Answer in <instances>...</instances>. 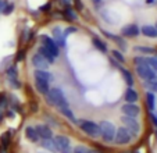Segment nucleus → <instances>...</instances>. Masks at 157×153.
<instances>
[{"label":"nucleus","mask_w":157,"mask_h":153,"mask_svg":"<svg viewBox=\"0 0 157 153\" xmlns=\"http://www.w3.org/2000/svg\"><path fill=\"white\" fill-rule=\"evenodd\" d=\"M33 76H35V80H42V81H46V82H52L53 81V75L48 70H35L33 71Z\"/></svg>","instance_id":"2eb2a0df"},{"label":"nucleus","mask_w":157,"mask_h":153,"mask_svg":"<svg viewBox=\"0 0 157 153\" xmlns=\"http://www.w3.org/2000/svg\"><path fill=\"white\" fill-rule=\"evenodd\" d=\"M35 128H36V131H38V135L40 139L53 138V131H52V128L49 125H46V124H39V125H36Z\"/></svg>","instance_id":"9d476101"},{"label":"nucleus","mask_w":157,"mask_h":153,"mask_svg":"<svg viewBox=\"0 0 157 153\" xmlns=\"http://www.w3.org/2000/svg\"><path fill=\"white\" fill-rule=\"evenodd\" d=\"M63 15H64V20H67V21H75L78 18L77 11H75L71 6L64 7V10H63Z\"/></svg>","instance_id":"aec40b11"},{"label":"nucleus","mask_w":157,"mask_h":153,"mask_svg":"<svg viewBox=\"0 0 157 153\" xmlns=\"http://www.w3.org/2000/svg\"><path fill=\"white\" fill-rule=\"evenodd\" d=\"M22 56H25V50H18V56H17V59H15V61L17 63H20L21 60H22Z\"/></svg>","instance_id":"58836bf2"},{"label":"nucleus","mask_w":157,"mask_h":153,"mask_svg":"<svg viewBox=\"0 0 157 153\" xmlns=\"http://www.w3.org/2000/svg\"><path fill=\"white\" fill-rule=\"evenodd\" d=\"M146 64H147L153 71H157V56L146 57Z\"/></svg>","instance_id":"cd10ccee"},{"label":"nucleus","mask_w":157,"mask_h":153,"mask_svg":"<svg viewBox=\"0 0 157 153\" xmlns=\"http://www.w3.org/2000/svg\"><path fill=\"white\" fill-rule=\"evenodd\" d=\"M38 53L40 54L42 57H44V59L48 60L49 64H54V60H56V57H54L53 54H52L50 52H49V50L46 49L44 46H40V47H39V49H38Z\"/></svg>","instance_id":"412c9836"},{"label":"nucleus","mask_w":157,"mask_h":153,"mask_svg":"<svg viewBox=\"0 0 157 153\" xmlns=\"http://www.w3.org/2000/svg\"><path fill=\"white\" fill-rule=\"evenodd\" d=\"M72 153H92V150L89 149V147L83 146V145H78L72 149Z\"/></svg>","instance_id":"c756f323"},{"label":"nucleus","mask_w":157,"mask_h":153,"mask_svg":"<svg viewBox=\"0 0 157 153\" xmlns=\"http://www.w3.org/2000/svg\"><path fill=\"white\" fill-rule=\"evenodd\" d=\"M140 33V28L138 27L136 24H129V25H125L121 29V35L125 38H135Z\"/></svg>","instance_id":"1a4fd4ad"},{"label":"nucleus","mask_w":157,"mask_h":153,"mask_svg":"<svg viewBox=\"0 0 157 153\" xmlns=\"http://www.w3.org/2000/svg\"><path fill=\"white\" fill-rule=\"evenodd\" d=\"M44 97L48 99V102L50 104L59 107V110L63 109V107H70V103H68V100H67V97H65L64 92L60 88H57V86L56 88H50L49 93L44 95Z\"/></svg>","instance_id":"f257e3e1"},{"label":"nucleus","mask_w":157,"mask_h":153,"mask_svg":"<svg viewBox=\"0 0 157 153\" xmlns=\"http://www.w3.org/2000/svg\"><path fill=\"white\" fill-rule=\"evenodd\" d=\"M101 32L104 33V35L107 36V38H110V39H113L114 42H118V41H121V36H118V35H114V33H110V32H107V31H101Z\"/></svg>","instance_id":"f704fd0d"},{"label":"nucleus","mask_w":157,"mask_h":153,"mask_svg":"<svg viewBox=\"0 0 157 153\" xmlns=\"http://www.w3.org/2000/svg\"><path fill=\"white\" fill-rule=\"evenodd\" d=\"M99 130H100V136L104 142L110 143V142H114V138H116V131L117 128L114 127L113 123H110V121H100L99 123Z\"/></svg>","instance_id":"f03ea898"},{"label":"nucleus","mask_w":157,"mask_h":153,"mask_svg":"<svg viewBox=\"0 0 157 153\" xmlns=\"http://www.w3.org/2000/svg\"><path fill=\"white\" fill-rule=\"evenodd\" d=\"M32 64L36 70H48V67L50 65L48 63V60L44 59V57H42L39 53H35L32 56Z\"/></svg>","instance_id":"f8f14e48"},{"label":"nucleus","mask_w":157,"mask_h":153,"mask_svg":"<svg viewBox=\"0 0 157 153\" xmlns=\"http://www.w3.org/2000/svg\"><path fill=\"white\" fill-rule=\"evenodd\" d=\"M3 118H4V116H3V113L0 112V124H2V121H3Z\"/></svg>","instance_id":"c03bdc74"},{"label":"nucleus","mask_w":157,"mask_h":153,"mask_svg":"<svg viewBox=\"0 0 157 153\" xmlns=\"http://www.w3.org/2000/svg\"><path fill=\"white\" fill-rule=\"evenodd\" d=\"M39 153H48V152H39Z\"/></svg>","instance_id":"09e8293b"},{"label":"nucleus","mask_w":157,"mask_h":153,"mask_svg":"<svg viewBox=\"0 0 157 153\" xmlns=\"http://www.w3.org/2000/svg\"><path fill=\"white\" fill-rule=\"evenodd\" d=\"M39 39H40V42H42V46L46 47V49H48L54 57H59L60 56V47L57 46V43L50 38V36L40 35V38H39Z\"/></svg>","instance_id":"423d86ee"},{"label":"nucleus","mask_w":157,"mask_h":153,"mask_svg":"<svg viewBox=\"0 0 157 153\" xmlns=\"http://www.w3.org/2000/svg\"><path fill=\"white\" fill-rule=\"evenodd\" d=\"M60 112L63 113V116L64 117H67L70 121H72V123H77V120H75V116H74V113L71 112V109L70 107H63V109H60Z\"/></svg>","instance_id":"393cba45"},{"label":"nucleus","mask_w":157,"mask_h":153,"mask_svg":"<svg viewBox=\"0 0 157 153\" xmlns=\"http://www.w3.org/2000/svg\"><path fill=\"white\" fill-rule=\"evenodd\" d=\"M7 104H9V100H7V96L4 93L0 95V109H6Z\"/></svg>","instance_id":"72a5a7b5"},{"label":"nucleus","mask_w":157,"mask_h":153,"mask_svg":"<svg viewBox=\"0 0 157 153\" xmlns=\"http://www.w3.org/2000/svg\"><path fill=\"white\" fill-rule=\"evenodd\" d=\"M7 78H9V80L17 78V67H15V65H10L9 67V70H7Z\"/></svg>","instance_id":"7c9ffc66"},{"label":"nucleus","mask_w":157,"mask_h":153,"mask_svg":"<svg viewBox=\"0 0 157 153\" xmlns=\"http://www.w3.org/2000/svg\"><path fill=\"white\" fill-rule=\"evenodd\" d=\"M60 2H61V4L64 7H70L71 6V3H72V0H60Z\"/></svg>","instance_id":"a19ab883"},{"label":"nucleus","mask_w":157,"mask_h":153,"mask_svg":"<svg viewBox=\"0 0 157 153\" xmlns=\"http://www.w3.org/2000/svg\"><path fill=\"white\" fill-rule=\"evenodd\" d=\"M77 124L79 125V128L82 130V132H85L86 135L96 138L100 135V130H99V124L93 123L90 120H79L77 121Z\"/></svg>","instance_id":"7ed1b4c3"},{"label":"nucleus","mask_w":157,"mask_h":153,"mask_svg":"<svg viewBox=\"0 0 157 153\" xmlns=\"http://www.w3.org/2000/svg\"><path fill=\"white\" fill-rule=\"evenodd\" d=\"M0 141H2V146H3V149H7V146L10 145V141H11V135H10V132H4L3 135H2V138H0Z\"/></svg>","instance_id":"bb28decb"},{"label":"nucleus","mask_w":157,"mask_h":153,"mask_svg":"<svg viewBox=\"0 0 157 153\" xmlns=\"http://www.w3.org/2000/svg\"><path fill=\"white\" fill-rule=\"evenodd\" d=\"M92 43H93V46H95L96 49L99 50V52H101V53H107V50H109V47H107L106 42L101 41L100 38H93Z\"/></svg>","instance_id":"4be33fe9"},{"label":"nucleus","mask_w":157,"mask_h":153,"mask_svg":"<svg viewBox=\"0 0 157 153\" xmlns=\"http://www.w3.org/2000/svg\"><path fill=\"white\" fill-rule=\"evenodd\" d=\"M156 29H157V24H156Z\"/></svg>","instance_id":"3c124183"},{"label":"nucleus","mask_w":157,"mask_h":153,"mask_svg":"<svg viewBox=\"0 0 157 153\" xmlns=\"http://www.w3.org/2000/svg\"><path fill=\"white\" fill-rule=\"evenodd\" d=\"M124 97H125V100H127V103H135V102L139 99V95H138V92L135 91V89L128 88L124 93Z\"/></svg>","instance_id":"a211bd4d"},{"label":"nucleus","mask_w":157,"mask_h":153,"mask_svg":"<svg viewBox=\"0 0 157 153\" xmlns=\"http://www.w3.org/2000/svg\"><path fill=\"white\" fill-rule=\"evenodd\" d=\"M2 153H7V150H6V149H3V150H2Z\"/></svg>","instance_id":"de8ad7c7"},{"label":"nucleus","mask_w":157,"mask_h":153,"mask_svg":"<svg viewBox=\"0 0 157 153\" xmlns=\"http://www.w3.org/2000/svg\"><path fill=\"white\" fill-rule=\"evenodd\" d=\"M121 112L124 113V116H129V117H136L140 113L139 106H136L135 103H125L122 104Z\"/></svg>","instance_id":"9b49d317"},{"label":"nucleus","mask_w":157,"mask_h":153,"mask_svg":"<svg viewBox=\"0 0 157 153\" xmlns=\"http://www.w3.org/2000/svg\"><path fill=\"white\" fill-rule=\"evenodd\" d=\"M93 3H96V4H99V3H101V2H103V0H92Z\"/></svg>","instance_id":"a18cd8bd"},{"label":"nucleus","mask_w":157,"mask_h":153,"mask_svg":"<svg viewBox=\"0 0 157 153\" xmlns=\"http://www.w3.org/2000/svg\"><path fill=\"white\" fill-rule=\"evenodd\" d=\"M133 50H135V52H139V53H142V54H153L154 52H156L153 47H149V46H136V47H133Z\"/></svg>","instance_id":"a878e982"},{"label":"nucleus","mask_w":157,"mask_h":153,"mask_svg":"<svg viewBox=\"0 0 157 153\" xmlns=\"http://www.w3.org/2000/svg\"><path fill=\"white\" fill-rule=\"evenodd\" d=\"M13 11H14V3H6V6H4V9H3V14L9 15V14H11Z\"/></svg>","instance_id":"473e14b6"},{"label":"nucleus","mask_w":157,"mask_h":153,"mask_svg":"<svg viewBox=\"0 0 157 153\" xmlns=\"http://www.w3.org/2000/svg\"><path fill=\"white\" fill-rule=\"evenodd\" d=\"M121 74H122V78H124L125 84L128 85V88H132V85H133V76H132V74H131V71L127 70V68H122L121 67Z\"/></svg>","instance_id":"5701e85b"},{"label":"nucleus","mask_w":157,"mask_h":153,"mask_svg":"<svg viewBox=\"0 0 157 153\" xmlns=\"http://www.w3.org/2000/svg\"><path fill=\"white\" fill-rule=\"evenodd\" d=\"M74 4H75V11H77V10L82 11L83 10V3L81 2V0H74Z\"/></svg>","instance_id":"e433bc0d"},{"label":"nucleus","mask_w":157,"mask_h":153,"mask_svg":"<svg viewBox=\"0 0 157 153\" xmlns=\"http://www.w3.org/2000/svg\"><path fill=\"white\" fill-rule=\"evenodd\" d=\"M50 7H52V3H50V2H48L46 4H43V6L40 7V11H49V10H50Z\"/></svg>","instance_id":"ea45409f"},{"label":"nucleus","mask_w":157,"mask_h":153,"mask_svg":"<svg viewBox=\"0 0 157 153\" xmlns=\"http://www.w3.org/2000/svg\"><path fill=\"white\" fill-rule=\"evenodd\" d=\"M140 33L147 36V38H157V29L153 25H143L140 28Z\"/></svg>","instance_id":"6ab92c4d"},{"label":"nucleus","mask_w":157,"mask_h":153,"mask_svg":"<svg viewBox=\"0 0 157 153\" xmlns=\"http://www.w3.org/2000/svg\"><path fill=\"white\" fill-rule=\"evenodd\" d=\"M56 147L60 153H72V149L70 147V139L65 135H57L53 138Z\"/></svg>","instance_id":"39448f33"},{"label":"nucleus","mask_w":157,"mask_h":153,"mask_svg":"<svg viewBox=\"0 0 157 153\" xmlns=\"http://www.w3.org/2000/svg\"><path fill=\"white\" fill-rule=\"evenodd\" d=\"M40 146L43 147V149H46V152L59 153V150H57L56 143H54L53 138H50V139H42V141H40Z\"/></svg>","instance_id":"dca6fc26"},{"label":"nucleus","mask_w":157,"mask_h":153,"mask_svg":"<svg viewBox=\"0 0 157 153\" xmlns=\"http://www.w3.org/2000/svg\"><path fill=\"white\" fill-rule=\"evenodd\" d=\"M121 121L124 124V127L129 131L132 135H138L140 131V124L138 123V120L135 117H129V116H122Z\"/></svg>","instance_id":"20e7f679"},{"label":"nucleus","mask_w":157,"mask_h":153,"mask_svg":"<svg viewBox=\"0 0 157 153\" xmlns=\"http://www.w3.org/2000/svg\"><path fill=\"white\" fill-rule=\"evenodd\" d=\"M11 116H14V113H11V112L7 113V117H11Z\"/></svg>","instance_id":"49530a36"},{"label":"nucleus","mask_w":157,"mask_h":153,"mask_svg":"<svg viewBox=\"0 0 157 153\" xmlns=\"http://www.w3.org/2000/svg\"><path fill=\"white\" fill-rule=\"evenodd\" d=\"M7 82L10 84V86H11V88H15V89L21 88V84H20V81H18L17 78H14V80H9V78H7Z\"/></svg>","instance_id":"c9c22d12"},{"label":"nucleus","mask_w":157,"mask_h":153,"mask_svg":"<svg viewBox=\"0 0 157 153\" xmlns=\"http://www.w3.org/2000/svg\"><path fill=\"white\" fill-rule=\"evenodd\" d=\"M53 41L56 42L59 47L65 46V35H64V32H63V29L60 27L53 28Z\"/></svg>","instance_id":"ddd939ff"},{"label":"nucleus","mask_w":157,"mask_h":153,"mask_svg":"<svg viewBox=\"0 0 157 153\" xmlns=\"http://www.w3.org/2000/svg\"><path fill=\"white\" fill-rule=\"evenodd\" d=\"M150 118H151V123H153L154 127L157 128V114H153V113H151V114H150Z\"/></svg>","instance_id":"79ce46f5"},{"label":"nucleus","mask_w":157,"mask_h":153,"mask_svg":"<svg viewBox=\"0 0 157 153\" xmlns=\"http://www.w3.org/2000/svg\"><path fill=\"white\" fill-rule=\"evenodd\" d=\"M4 6H6V2H4V0H0V14L3 13V9H4Z\"/></svg>","instance_id":"37998d69"},{"label":"nucleus","mask_w":157,"mask_h":153,"mask_svg":"<svg viewBox=\"0 0 157 153\" xmlns=\"http://www.w3.org/2000/svg\"><path fill=\"white\" fill-rule=\"evenodd\" d=\"M132 139V134L125 128V127H120L116 131V138H114V142L117 145H127L129 143V141Z\"/></svg>","instance_id":"0eeeda50"},{"label":"nucleus","mask_w":157,"mask_h":153,"mask_svg":"<svg viewBox=\"0 0 157 153\" xmlns=\"http://www.w3.org/2000/svg\"><path fill=\"white\" fill-rule=\"evenodd\" d=\"M77 28H75V27H68V28H67V29H65V31H63V32H64V35L65 36H67V35H71V33H75V32H77Z\"/></svg>","instance_id":"4c0bfd02"},{"label":"nucleus","mask_w":157,"mask_h":153,"mask_svg":"<svg viewBox=\"0 0 157 153\" xmlns=\"http://www.w3.org/2000/svg\"><path fill=\"white\" fill-rule=\"evenodd\" d=\"M35 88L42 95H48L49 91H50V82H46V81H42V80H35Z\"/></svg>","instance_id":"f3484780"},{"label":"nucleus","mask_w":157,"mask_h":153,"mask_svg":"<svg viewBox=\"0 0 157 153\" xmlns=\"http://www.w3.org/2000/svg\"><path fill=\"white\" fill-rule=\"evenodd\" d=\"M111 53H113V57H114V60H116V61L125 63V56L121 53V52H120V50H113Z\"/></svg>","instance_id":"c85d7f7f"},{"label":"nucleus","mask_w":157,"mask_h":153,"mask_svg":"<svg viewBox=\"0 0 157 153\" xmlns=\"http://www.w3.org/2000/svg\"><path fill=\"white\" fill-rule=\"evenodd\" d=\"M156 141H157V132H156Z\"/></svg>","instance_id":"8fccbe9b"},{"label":"nucleus","mask_w":157,"mask_h":153,"mask_svg":"<svg viewBox=\"0 0 157 153\" xmlns=\"http://www.w3.org/2000/svg\"><path fill=\"white\" fill-rule=\"evenodd\" d=\"M146 86H147L151 92H157V78L150 80V81H146Z\"/></svg>","instance_id":"2f4dec72"},{"label":"nucleus","mask_w":157,"mask_h":153,"mask_svg":"<svg viewBox=\"0 0 157 153\" xmlns=\"http://www.w3.org/2000/svg\"><path fill=\"white\" fill-rule=\"evenodd\" d=\"M136 74L145 81H150L157 78V74L156 71H153L147 64H143V65H136Z\"/></svg>","instance_id":"6e6552de"},{"label":"nucleus","mask_w":157,"mask_h":153,"mask_svg":"<svg viewBox=\"0 0 157 153\" xmlns=\"http://www.w3.org/2000/svg\"><path fill=\"white\" fill-rule=\"evenodd\" d=\"M146 104H147V109L150 112L154 109V106H156V96H154L153 92H147L146 93Z\"/></svg>","instance_id":"b1692460"},{"label":"nucleus","mask_w":157,"mask_h":153,"mask_svg":"<svg viewBox=\"0 0 157 153\" xmlns=\"http://www.w3.org/2000/svg\"><path fill=\"white\" fill-rule=\"evenodd\" d=\"M25 136H27V139L29 142H32V143H36V142L40 141V138H39V135H38V131H36V128L32 125H28L27 128H25Z\"/></svg>","instance_id":"4468645a"}]
</instances>
